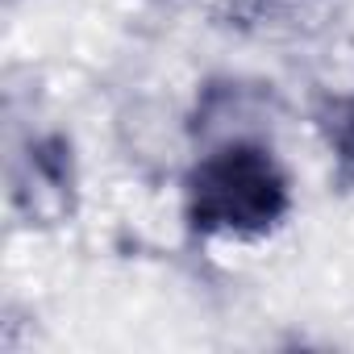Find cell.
I'll return each instance as SVG.
<instances>
[{"instance_id": "7a4b0ae2", "label": "cell", "mask_w": 354, "mask_h": 354, "mask_svg": "<svg viewBox=\"0 0 354 354\" xmlns=\"http://www.w3.org/2000/svg\"><path fill=\"white\" fill-rule=\"evenodd\" d=\"M321 125H325V142L337 162V175L346 184H354V96L333 100V109L325 113Z\"/></svg>"}, {"instance_id": "6da1fadb", "label": "cell", "mask_w": 354, "mask_h": 354, "mask_svg": "<svg viewBox=\"0 0 354 354\" xmlns=\"http://www.w3.org/2000/svg\"><path fill=\"white\" fill-rule=\"evenodd\" d=\"M292 213V180L271 146L225 142L184 175V221L205 242H267Z\"/></svg>"}]
</instances>
